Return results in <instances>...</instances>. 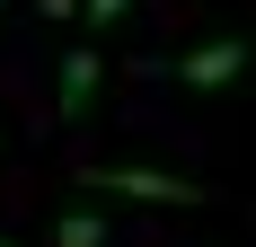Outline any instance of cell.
I'll use <instances>...</instances> for the list:
<instances>
[{"label": "cell", "instance_id": "6da1fadb", "mask_svg": "<svg viewBox=\"0 0 256 247\" xmlns=\"http://www.w3.org/2000/svg\"><path fill=\"white\" fill-rule=\"evenodd\" d=\"M80 186L106 203H204L194 176H168V168H80Z\"/></svg>", "mask_w": 256, "mask_h": 247}, {"label": "cell", "instance_id": "7a4b0ae2", "mask_svg": "<svg viewBox=\"0 0 256 247\" xmlns=\"http://www.w3.org/2000/svg\"><path fill=\"white\" fill-rule=\"evenodd\" d=\"M168 80H186V88H221V80H238L248 71V36H212V44H194V53H177V62H159Z\"/></svg>", "mask_w": 256, "mask_h": 247}, {"label": "cell", "instance_id": "3957f363", "mask_svg": "<svg viewBox=\"0 0 256 247\" xmlns=\"http://www.w3.org/2000/svg\"><path fill=\"white\" fill-rule=\"evenodd\" d=\"M98 106V44H71L62 53V124H80Z\"/></svg>", "mask_w": 256, "mask_h": 247}, {"label": "cell", "instance_id": "277c9868", "mask_svg": "<svg viewBox=\"0 0 256 247\" xmlns=\"http://www.w3.org/2000/svg\"><path fill=\"white\" fill-rule=\"evenodd\" d=\"M53 247H115V221L98 203H62L53 212Z\"/></svg>", "mask_w": 256, "mask_h": 247}, {"label": "cell", "instance_id": "5b68a950", "mask_svg": "<svg viewBox=\"0 0 256 247\" xmlns=\"http://www.w3.org/2000/svg\"><path fill=\"white\" fill-rule=\"evenodd\" d=\"M124 9H132V0H88V26H115Z\"/></svg>", "mask_w": 256, "mask_h": 247}, {"label": "cell", "instance_id": "8992f818", "mask_svg": "<svg viewBox=\"0 0 256 247\" xmlns=\"http://www.w3.org/2000/svg\"><path fill=\"white\" fill-rule=\"evenodd\" d=\"M0 247H18V238H0Z\"/></svg>", "mask_w": 256, "mask_h": 247}]
</instances>
